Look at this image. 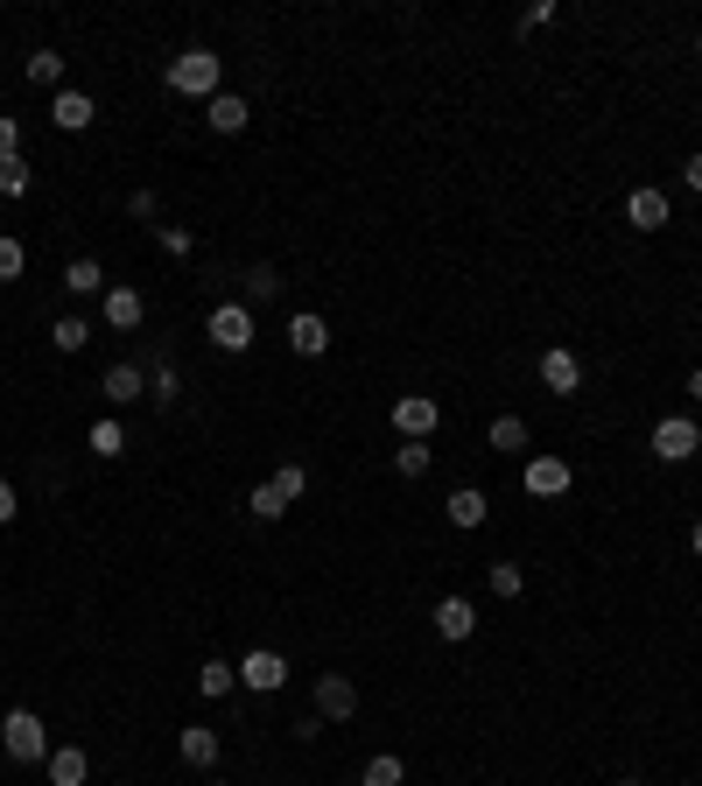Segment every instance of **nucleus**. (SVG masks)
<instances>
[{
  "instance_id": "b1692460",
  "label": "nucleus",
  "mask_w": 702,
  "mask_h": 786,
  "mask_svg": "<svg viewBox=\"0 0 702 786\" xmlns=\"http://www.w3.org/2000/svg\"><path fill=\"white\" fill-rule=\"evenodd\" d=\"M50 344H56V352H85V344H91V323L85 316H56V331H50Z\"/></svg>"
},
{
  "instance_id": "37998d69",
  "label": "nucleus",
  "mask_w": 702,
  "mask_h": 786,
  "mask_svg": "<svg viewBox=\"0 0 702 786\" xmlns=\"http://www.w3.org/2000/svg\"><path fill=\"white\" fill-rule=\"evenodd\" d=\"M695 56H702V35H695Z\"/></svg>"
},
{
  "instance_id": "6e6552de",
  "label": "nucleus",
  "mask_w": 702,
  "mask_h": 786,
  "mask_svg": "<svg viewBox=\"0 0 702 786\" xmlns=\"http://www.w3.org/2000/svg\"><path fill=\"white\" fill-rule=\"evenodd\" d=\"M239 681L253 688V696H274V688L289 681V660H281V654H268V646H260V654H246V660H239Z\"/></svg>"
},
{
  "instance_id": "2f4dec72",
  "label": "nucleus",
  "mask_w": 702,
  "mask_h": 786,
  "mask_svg": "<svg viewBox=\"0 0 702 786\" xmlns=\"http://www.w3.org/2000/svg\"><path fill=\"white\" fill-rule=\"evenodd\" d=\"M246 506H253V520H281V513H289V498H281L274 485H260L253 498H246Z\"/></svg>"
},
{
  "instance_id": "bb28decb",
  "label": "nucleus",
  "mask_w": 702,
  "mask_h": 786,
  "mask_svg": "<svg viewBox=\"0 0 702 786\" xmlns=\"http://www.w3.org/2000/svg\"><path fill=\"white\" fill-rule=\"evenodd\" d=\"M268 485H274V492H281V498H289V506H295V498L310 492V471H302V464H281V471L268 477Z\"/></svg>"
},
{
  "instance_id": "dca6fc26",
  "label": "nucleus",
  "mask_w": 702,
  "mask_h": 786,
  "mask_svg": "<svg viewBox=\"0 0 702 786\" xmlns=\"http://www.w3.org/2000/svg\"><path fill=\"white\" fill-rule=\"evenodd\" d=\"M183 765L212 773V765H218V731H204V723H183Z\"/></svg>"
},
{
  "instance_id": "473e14b6",
  "label": "nucleus",
  "mask_w": 702,
  "mask_h": 786,
  "mask_svg": "<svg viewBox=\"0 0 702 786\" xmlns=\"http://www.w3.org/2000/svg\"><path fill=\"white\" fill-rule=\"evenodd\" d=\"M91 450H99V456H120V450H127V429H120V421H99V429H91Z\"/></svg>"
},
{
  "instance_id": "20e7f679",
  "label": "nucleus",
  "mask_w": 702,
  "mask_h": 786,
  "mask_svg": "<svg viewBox=\"0 0 702 786\" xmlns=\"http://www.w3.org/2000/svg\"><path fill=\"white\" fill-rule=\"evenodd\" d=\"M435 421H443V408H435L429 394H401V400H393V429H401V443H429Z\"/></svg>"
},
{
  "instance_id": "4468645a",
  "label": "nucleus",
  "mask_w": 702,
  "mask_h": 786,
  "mask_svg": "<svg viewBox=\"0 0 702 786\" xmlns=\"http://www.w3.org/2000/svg\"><path fill=\"white\" fill-rule=\"evenodd\" d=\"M141 316H148L141 289H106V323H112V331H141Z\"/></svg>"
},
{
  "instance_id": "4be33fe9",
  "label": "nucleus",
  "mask_w": 702,
  "mask_h": 786,
  "mask_svg": "<svg viewBox=\"0 0 702 786\" xmlns=\"http://www.w3.org/2000/svg\"><path fill=\"white\" fill-rule=\"evenodd\" d=\"M492 450H499V456H520V450H527V421H520V414H499V421H492Z\"/></svg>"
},
{
  "instance_id": "aec40b11",
  "label": "nucleus",
  "mask_w": 702,
  "mask_h": 786,
  "mask_svg": "<svg viewBox=\"0 0 702 786\" xmlns=\"http://www.w3.org/2000/svg\"><path fill=\"white\" fill-rule=\"evenodd\" d=\"M64 289H71V295H99V289H106V267L91 260V254L71 260V267H64Z\"/></svg>"
},
{
  "instance_id": "0eeeda50",
  "label": "nucleus",
  "mask_w": 702,
  "mask_h": 786,
  "mask_svg": "<svg viewBox=\"0 0 702 786\" xmlns=\"http://www.w3.org/2000/svg\"><path fill=\"white\" fill-rule=\"evenodd\" d=\"M541 387L548 394H576L583 387V358L569 352V344H548V352H541Z\"/></svg>"
},
{
  "instance_id": "c9c22d12",
  "label": "nucleus",
  "mask_w": 702,
  "mask_h": 786,
  "mask_svg": "<svg viewBox=\"0 0 702 786\" xmlns=\"http://www.w3.org/2000/svg\"><path fill=\"white\" fill-rule=\"evenodd\" d=\"M155 239H162V254H176V260L190 254V246H197V239H190V233H183V225H162V233H155Z\"/></svg>"
},
{
  "instance_id": "f03ea898",
  "label": "nucleus",
  "mask_w": 702,
  "mask_h": 786,
  "mask_svg": "<svg viewBox=\"0 0 702 786\" xmlns=\"http://www.w3.org/2000/svg\"><path fill=\"white\" fill-rule=\"evenodd\" d=\"M0 744H8L22 765H43V758H50V731H43V717H35V709H8V723H0Z\"/></svg>"
},
{
  "instance_id": "2eb2a0df",
  "label": "nucleus",
  "mask_w": 702,
  "mask_h": 786,
  "mask_svg": "<svg viewBox=\"0 0 702 786\" xmlns=\"http://www.w3.org/2000/svg\"><path fill=\"white\" fill-rule=\"evenodd\" d=\"M99 394L112 400V408H127V400H141V394H148V373H141V366H106Z\"/></svg>"
},
{
  "instance_id": "423d86ee",
  "label": "nucleus",
  "mask_w": 702,
  "mask_h": 786,
  "mask_svg": "<svg viewBox=\"0 0 702 786\" xmlns=\"http://www.w3.org/2000/svg\"><path fill=\"white\" fill-rule=\"evenodd\" d=\"M358 709V681L352 675H316V717L324 723H345Z\"/></svg>"
},
{
  "instance_id": "f8f14e48",
  "label": "nucleus",
  "mask_w": 702,
  "mask_h": 786,
  "mask_svg": "<svg viewBox=\"0 0 702 786\" xmlns=\"http://www.w3.org/2000/svg\"><path fill=\"white\" fill-rule=\"evenodd\" d=\"M527 492H534V498H562L569 492V464H562V456H527Z\"/></svg>"
},
{
  "instance_id": "4c0bfd02",
  "label": "nucleus",
  "mask_w": 702,
  "mask_h": 786,
  "mask_svg": "<svg viewBox=\"0 0 702 786\" xmlns=\"http://www.w3.org/2000/svg\"><path fill=\"white\" fill-rule=\"evenodd\" d=\"M14 506H22V498H14V485L0 477V527H14Z\"/></svg>"
},
{
  "instance_id": "a211bd4d",
  "label": "nucleus",
  "mask_w": 702,
  "mask_h": 786,
  "mask_svg": "<svg viewBox=\"0 0 702 786\" xmlns=\"http://www.w3.org/2000/svg\"><path fill=\"white\" fill-rule=\"evenodd\" d=\"M43 765H50V786H85V773H91V765H85V752H78V744H64V752H50Z\"/></svg>"
},
{
  "instance_id": "6ab92c4d",
  "label": "nucleus",
  "mask_w": 702,
  "mask_h": 786,
  "mask_svg": "<svg viewBox=\"0 0 702 786\" xmlns=\"http://www.w3.org/2000/svg\"><path fill=\"white\" fill-rule=\"evenodd\" d=\"M204 120H212V133H239L246 120H253V112H246V99H233V91H218V99H212V112H204Z\"/></svg>"
},
{
  "instance_id": "9b49d317",
  "label": "nucleus",
  "mask_w": 702,
  "mask_h": 786,
  "mask_svg": "<svg viewBox=\"0 0 702 786\" xmlns=\"http://www.w3.org/2000/svg\"><path fill=\"white\" fill-rule=\"evenodd\" d=\"M435 632H443L450 646H464L471 632H478V611H471V597H443V604H435Z\"/></svg>"
},
{
  "instance_id": "f3484780",
  "label": "nucleus",
  "mask_w": 702,
  "mask_h": 786,
  "mask_svg": "<svg viewBox=\"0 0 702 786\" xmlns=\"http://www.w3.org/2000/svg\"><path fill=\"white\" fill-rule=\"evenodd\" d=\"M443 513H450V527H485V492L457 485V492L443 498Z\"/></svg>"
},
{
  "instance_id": "f704fd0d",
  "label": "nucleus",
  "mask_w": 702,
  "mask_h": 786,
  "mask_svg": "<svg viewBox=\"0 0 702 786\" xmlns=\"http://www.w3.org/2000/svg\"><path fill=\"white\" fill-rule=\"evenodd\" d=\"M0 155H22V120L14 112H0Z\"/></svg>"
},
{
  "instance_id": "e433bc0d",
  "label": "nucleus",
  "mask_w": 702,
  "mask_h": 786,
  "mask_svg": "<svg viewBox=\"0 0 702 786\" xmlns=\"http://www.w3.org/2000/svg\"><path fill=\"white\" fill-rule=\"evenodd\" d=\"M541 22H555V0H534V8L520 14V29H541Z\"/></svg>"
},
{
  "instance_id": "1a4fd4ad",
  "label": "nucleus",
  "mask_w": 702,
  "mask_h": 786,
  "mask_svg": "<svg viewBox=\"0 0 702 786\" xmlns=\"http://www.w3.org/2000/svg\"><path fill=\"white\" fill-rule=\"evenodd\" d=\"M50 120H56V133H85L91 120H99V106H91L85 91H71V85H64V91L50 99Z\"/></svg>"
},
{
  "instance_id": "58836bf2",
  "label": "nucleus",
  "mask_w": 702,
  "mask_h": 786,
  "mask_svg": "<svg viewBox=\"0 0 702 786\" xmlns=\"http://www.w3.org/2000/svg\"><path fill=\"white\" fill-rule=\"evenodd\" d=\"M681 176H689V190H702V155H689V169H681Z\"/></svg>"
},
{
  "instance_id": "5701e85b",
  "label": "nucleus",
  "mask_w": 702,
  "mask_h": 786,
  "mask_svg": "<svg viewBox=\"0 0 702 786\" xmlns=\"http://www.w3.org/2000/svg\"><path fill=\"white\" fill-rule=\"evenodd\" d=\"M197 688H204V696H233V688H239V667H233V660H204V667H197Z\"/></svg>"
},
{
  "instance_id": "393cba45",
  "label": "nucleus",
  "mask_w": 702,
  "mask_h": 786,
  "mask_svg": "<svg viewBox=\"0 0 702 786\" xmlns=\"http://www.w3.org/2000/svg\"><path fill=\"white\" fill-rule=\"evenodd\" d=\"M401 779H408V765L393 758V752H379V758L366 765V773H358V786H401Z\"/></svg>"
},
{
  "instance_id": "7c9ffc66",
  "label": "nucleus",
  "mask_w": 702,
  "mask_h": 786,
  "mask_svg": "<svg viewBox=\"0 0 702 786\" xmlns=\"http://www.w3.org/2000/svg\"><path fill=\"white\" fill-rule=\"evenodd\" d=\"M393 471H401V477H422V471H429V443H401V450H393Z\"/></svg>"
},
{
  "instance_id": "412c9836",
  "label": "nucleus",
  "mask_w": 702,
  "mask_h": 786,
  "mask_svg": "<svg viewBox=\"0 0 702 786\" xmlns=\"http://www.w3.org/2000/svg\"><path fill=\"white\" fill-rule=\"evenodd\" d=\"M176 394H183V387H176V366L155 352V358H148V400H155V408H169Z\"/></svg>"
},
{
  "instance_id": "39448f33",
  "label": "nucleus",
  "mask_w": 702,
  "mask_h": 786,
  "mask_svg": "<svg viewBox=\"0 0 702 786\" xmlns=\"http://www.w3.org/2000/svg\"><path fill=\"white\" fill-rule=\"evenodd\" d=\"M212 344L218 352H246V344H253V310H246V302H218L212 310Z\"/></svg>"
},
{
  "instance_id": "79ce46f5",
  "label": "nucleus",
  "mask_w": 702,
  "mask_h": 786,
  "mask_svg": "<svg viewBox=\"0 0 702 786\" xmlns=\"http://www.w3.org/2000/svg\"><path fill=\"white\" fill-rule=\"evenodd\" d=\"M612 786H639V779H612Z\"/></svg>"
},
{
  "instance_id": "a878e982",
  "label": "nucleus",
  "mask_w": 702,
  "mask_h": 786,
  "mask_svg": "<svg viewBox=\"0 0 702 786\" xmlns=\"http://www.w3.org/2000/svg\"><path fill=\"white\" fill-rule=\"evenodd\" d=\"M29 183H35V176H29L22 155H0V197H29Z\"/></svg>"
},
{
  "instance_id": "c85d7f7f",
  "label": "nucleus",
  "mask_w": 702,
  "mask_h": 786,
  "mask_svg": "<svg viewBox=\"0 0 702 786\" xmlns=\"http://www.w3.org/2000/svg\"><path fill=\"white\" fill-rule=\"evenodd\" d=\"M29 78H35V85H64V56H56V50H35V56H29Z\"/></svg>"
},
{
  "instance_id": "72a5a7b5",
  "label": "nucleus",
  "mask_w": 702,
  "mask_h": 786,
  "mask_svg": "<svg viewBox=\"0 0 702 786\" xmlns=\"http://www.w3.org/2000/svg\"><path fill=\"white\" fill-rule=\"evenodd\" d=\"M246 295H253V302L281 295V274H274V267H253V274H246Z\"/></svg>"
},
{
  "instance_id": "a19ab883",
  "label": "nucleus",
  "mask_w": 702,
  "mask_h": 786,
  "mask_svg": "<svg viewBox=\"0 0 702 786\" xmlns=\"http://www.w3.org/2000/svg\"><path fill=\"white\" fill-rule=\"evenodd\" d=\"M689 548H695V554H702V520H695V527H689Z\"/></svg>"
},
{
  "instance_id": "ddd939ff",
  "label": "nucleus",
  "mask_w": 702,
  "mask_h": 786,
  "mask_svg": "<svg viewBox=\"0 0 702 786\" xmlns=\"http://www.w3.org/2000/svg\"><path fill=\"white\" fill-rule=\"evenodd\" d=\"M625 218H633L639 233H660V225H668V190H633V197H625Z\"/></svg>"
},
{
  "instance_id": "7ed1b4c3",
  "label": "nucleus",
  "mask_w": 702,
  "mask_h": 786,
  "mask_svg": "<svg viewBox=\"0 0 702 786\" xmlns=\"http://www.w3.org/2000/svg\"><path fill=\"white\" fill-rule=\"evenodd\" d=\"M695 450H702V429H695L689 414H668V421L654 429V456H660V464H689Z\"/></svg>"
},
{
  "instance_id": "c756f323",
  "label": "nucleus",
  "mask_w": 702,
  "mask_h": 786,
  "mask_svg": "<svg viewBox=\"0 0 702 786\" xmlns=\"http://www.w3.org/2000/svg\"><path fill=\"white\" fill-rule=\"evenodd\" d=\"M527 577H520V562H492V597H520Z\"/></svg>"
},
{
  "instance_id": "f257e3e1",
  "label": "nucleus",
  "mask_w": 702,
  "mask_h": 786,
  "mask_svg": "<svg viewBox=\"0 0 702 786\" xmlns=\"http://www.w3.org/2000/svg\"><path fill=\"white\" fill-rule=\"evenodd\" d=\"M218 78H225V56L218 50L169 56V91H183V99H218Z\"/></svg>"
},
{
  "instance_id": "ea45409f",
  "label": "nucleus",
  "mask_w": 702,
  "mask_h": 786,
  "mask_svg": "<svg viewBox=\"0 0 702 786\" xmlns=\"http://www.w3.org/2000/svg\"><path fill=\"white\" fill-rule=\"evenodd\" d=\"M689 400H695V408H702V373H689Z\"/></svg>"
},
{
  "instance_id": "9d476101",
  "label": "nucleus",
  "mask_w": 702,
  "mask_h": 786,
  "mask_svg": "<svg viewBox=\"0 0 702 786\" xmlns=\"http://www.w3.org/2000/svg\"><path fill=\"white\" fill-rule=\"evenodd\" d=\"M289 352H295V358H324V352H331V323L310 316V310L289 316Z\"/></svg>"
},
{
  "instance_id": "cd10ccee",
  "label": "nucleus",
  "mask_w": 702,
  "mask_h": 786,
  "mask_svg": "<svg viewBox=\"0 0 702 786\" xmlns=\"http://www.w3.org/2000/svg\"><path fill=\"white\" fill-rule=\"evenodd\" d=\"M22 267H29V246L0 233V281H22Z\"/></svg>"
}]
</instances>
